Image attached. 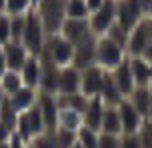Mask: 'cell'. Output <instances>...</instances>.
Returning a JSON list of instances; mask_svg holds the SVG:
<instances>
[{"instance_id": "6", "label": "cell", "mask_w": 152, "mask_h": 148, "mask_svg": "<svg viewBox=\"0 0 152 148\" xmlns=\"http://www.w3.org/2000/svg\"><path fill=\"white\" fill-rule=\"evenodd\" d=\"M116 20V0H104L100 8H96L94 12H90L88 16V24H90V30L94 34H106L108 28L114 24Z\"/></svg>"}, {"instance_id": "32", "label": "cell", "mask_w": 152, "mask_h": 148, "mask_svg": "<svg viewBox=\"0 0 152 148\" xmlns=\"http://www.w3.org/2000/svg\"><path fill=\"white\" fill-rule=\"evenodd\" d=\"M12 40L10 34V16L8 14H0V46H4Z\"/></svg>"}, {"instance_id": "26", "label": "cell", "mask_w": 152, "mask_h": 148, "mask_svg": "<svg viewBox=\"0 0 152 148\" xmlns=\"http://www.w3.org/2000/svg\"><path fill=\"white\" fill-rule=\"evenodd\" d=\"M64 14H66V18H88L90 8L86 4V0H66Z\"/></svg>"}, {"instance_id": "9", "label": "cell", "mask_w": 152, "mask_h": 148, "mask_svg": "<svg viewBox=\"0 0 152 148\" xmlns=\"http://www.w3.org/2000/svg\"><path fill=\"white\" fill-rule=\"evenodd\" d=\"M104 72L106 70L102 66H98V64H92V66H86L84 70H80V92L86 94L88 98L98 96Z\"/></svg>"}, {"instance_id": "20", "label": "cell", "mask_w": 152, "mask_h": 148, "mask_svg": "<svg viewBox=\"0 0 152 148\" xmlns=\"http://www.w3.org/2000/svg\"><path fill=\"white\" fill-rule=\"evenodd\" d=\"M130 70L134 76V84L136 86H150V64L146 62L142 56H134L130 58Z\"/></svg>"}, {"instance_id": "38", "label": "cell", "mask_w": 152, "mask_h": 148, "mask_svg": "<svg viewBox=\"0 0 152 148\" xmlns=\"http://www.w3.org/2000/svg\"><path fill=\"white\" fill-rule=\"evenodd\" d=\"M0 14H6V0H0Z\"/></svg>"}, {"instance_id": "14", "label": "cell", "mask_w": 152, "mask_h": 148, "mask_svg": "<svg viewBox=\"0 0 152 148\" xmlns=\"http://www.w3.org/2000/svg\"><path fill=\"white\" fill-rule=\"evenodd\" d=\"M104 108H106V104H104V100L100 96L88 98V106H86V110H84V114H82L84 126H88L92 130H100L102 116H104Z\"/></svg>"}, {"instance_id": "4", "label": "cell", "mask_w": 152, "mask_h": 148, "mask_svg": "<svg viewBox=\"0 0 152 148\" xmlns=\"http://www.w3.org/2000/svg\"><path fill=\"white\" fill-rule=\"evenodd\" d=\"M146 12L144 0H116V24H120L124 30H132Z\"/></svg>"}, {"instance_id": "39", "label": "cell", "mask_w": 152, "mask_h": 148, "mask_svg": "<svg viewBox=\"0 0 152 148\" xmlns=\"http://www.w3.org/2000/svg\"><path fill=\"white\" fill-rule=\"evenodd\" d=\"M4 98H6V92H4V88L0 86V104H2V100H4Z\"/></svg>"}, {"instance_id": "27", "label": "cell", "mask_w": 152, "mask_h": 148, "mask_svg": "<svg viewBox=\"0 0 152 148\" xmlns=\"http://www.w3.org/2000/svg\"><path fill=\"white\" fill-rule=\"evenodd\" d=\"M76 140L84 148H98V130H92V128L82 124L76 132Z\"/></svg>"}, {"instance_id": "44", "label": "cell", "mask_w": 152, "mask_h": 148, "mask_svg": "<svg viewBox=\"0 0 152 148\" xmlns=\"http://www.w3.org/2000/svg\"><path fill=\"white\" fill-rule=\"evenodd\" d=\"M0 76H2V72H0Z\"/></svg>"}, {"instance_id": "5", "label": "cell", "mask_w": 152, "mask_h": 148, "mask_svg": "<svg viewBox=\"0 0 152 148\" xmlns=\"http://www.w3.org/2000/svg\"><path fill=\"white\" fill-rule=\"evenodd\" d=\"M96 40H98V34H94L90 30L82 40H78L74 44L72 64H74L78 70H84L86 66L96 64Z\"/></svg>"}, {"instance_id": "21", "label": "cell", "mask_w": 152, "mask_h": 148, "mask_svg": "<svg viewBox=\"0 0 152 148\" xmlns=\"http://www.w3.org/2000/svg\"><path fill=\"white\" fill-rule=\"evenodd\" d=\"M82 124H84V120L80 112H76V110L68 108V106H60V110H58V128L78 132V128Z\"/></svg>"}, {"instance_id": "11", "label": "cell", "mask_w": 152, "mask_h": 148, "mask_svg": "<svg viewBox=\"0 0 152 148\" xmlns=\"http://www.w3.org/2000/svg\"><path fill=\"white\" fill-rule=\"evenodd\" d=\"M88 32H90L88 18H64V22L60 26V34L68 42H72V44H76L78 40H82Z\"/></svg>"}, {"instance_id": "15", "label": "cell", "mask_w": 152, "mask_h": 148, "mask_svg": "<svg viewBox=\"0 0 152 148\" xmlns=\"http://www.w3.org/2000/svg\"><path fill=\"white\" fill-rule=\"evenodd\" d=\"M150 34H148V30H146L144 26V20H140V22L130 30L128 34V50L132 52V56H142V52L146 50V46L150 44Z\"/></svg>"}, {"instance_id": "2", "label": "cell", "mask_w": 152, "mask_h": 148, "mask_svg": "<svg viewBox=\"0 0 152 148\" xmlns=\"http://www.w3.org/2000/svg\"><path fill=\"white\" fill-rule=\"evenodd\" d=\"M124 60V48L116 44L110 36H98L96 40V64L104 70H114Z\"/></svg>"}, {"instance_id": "37", "label": "cell", "mask_w": 152, "mask_h": 148, "mask_svg": "<svg viewBox=\"0 0 152 148\" xmlns=\"http://www.w3.org/2000/svg\"><path fill=\"white\" fill-rule=\"evenodd\" d=\"M142 20H144V26H146V30L150 34V40H152V16L150 18H142Z\"/></svg>"}, {"instance_id": "31", "label": "cell", "mask_w": 152, "mask_h": 148, "mask_svg": "<svg viewBox=\"0 0 152 148\" xmlns=\"http://www.w3.org/2000/svg\"><path fill=\"white\" fill-rule=\"evenodd\" d=\"M98 148H120V134H98Z\"/></svg>"}, {"instance_id": "17", "label": "cell", "mask_w": 152, "mask_h": 148, "mask_svg": "<svg viewBox=\"0 0 152 148\" xmlns=\"http://www.w3.org/2000/svg\"><path fill=\"white\" fill-rule=\"evenodd\" d=\"M40 72H42V60H38V54H28L24 66L20 68L24 84L30 88H36L40 84Z\"/></svg>"}, {"instance_id": "40", "label": "cell", "mask_w": 152, "mask_h": 148, "mask_svg": "<svg viewBox=\"0 0 152 148\" xmlns=\"http://www.w3.org/2000/svg\"><path fill=\"white\" fill-rule=\"evenodd\" d=\"M70 148H84V146H82V144H80V142H78V140H76V142H74V144H72V146H70Z\"/></svg>"}, {"instance_id": "41", "label": "cell", "mask_w": 152, "mask_h": 148, "mask_svg": "<svg viewBox=\"0 0 152 148\" xmlns=\"http://www.w3.org/2000/svg\"><path fill=\"white\" fill-rule=\"evenodd\" d=\"M146 12H150V16H152V0L148 2V10H146Z\"/></svg>"}, {"instance_id": "3", "label": "cell", "mask_w": 152, "mask_h": 148, "mask_svg": "<svg viewBox=\"0 0 152 148\" xmlns=\"http://www.w3.org/2000/svg\"><path fill=\"white\" fill-rule=\"evenodd\" d=\"M44 22L38 14L36 10H32L26 14V26H24V36H22V42L24 46L28 48L30 54H40L42 48H44Z\"/></svg>"}, {"instance_id": "22", "label": "cell", "mask_w": 152, "mask_h": 148, "mask_svg": "<svg viewBox=\"0 0 152 148\" xmlns=\"http://www.w3.org/2000/svg\"><path fill=\"white\" fill-rule=\"evenodd\" d=\"M100 132L122 134V122H120V112H118V106H106V108H104V116H102Z\"/></svg>"}, {"instance_id": "18", "label": "cell", "mask_w": 152, "mask_h": 148, "mask_svg": "<svg viewBox=\"0 0 152 148\" xmlns=\"http://www.w3.org/2000/svg\"><path fill=\"white\" fill-rule=\"evenodd\" d=\"M98 96L104 100L106 106H118V102L124 98L122 92L118 90L116 82H114L112 72H110V70L104 72V78H102V86H100V94H98Z\"/></svg>"}, {"instance_id": "33", "label": "cell", "mask_w": 152, "mask_h": 148, "mask_svg": "<svg viewBox=\"0 0 152 148\" xmlns=\"http://www.w3.org/2000/svg\"><path fill=\"white\" fill-rule=\"evenodd\" d=\"M120 148H144L140 140V132L136 134H124L120 138Z\"/></svg>"}, {"instance_id": "28", "label": "cell", "mask_w": 152, "mask_h": 148, "mask_svg": "<svg viewBox=\"0 0 152 148\" xmlns=\"http://www.w3.org/2000/svg\"><path fill=\"white\" fill-rule=\"evenodd\" d=\"M24 26H26V16H24V14L10 16V34H12V40H16V42H22Z\"/></svg>"}, {"instance_id": "23", "label": "cell", "mask_w": 152, "mask_h": 148, "mask_svg": "<svg viewBox=\"0 0 152 148\" xmlns=\"http://www.w3.org/2000/svg\"><path fill=\"white\" fill-rule=\"evenodd\" d=\"M34 100H36V94H34V88L24 84L20 90H16L14 94H10V102L18 112H24L34 106Z\"/></svg>"}, {"instance_id": "25", "label": "cell", "mask_w": 152, "mask_h": 148, "mask_svg": "<svg viewBox=\"0 0 152 148\" xmlns=\"http://www.w3.org/2000/svg\"><path fill=\"white\" fill-rule=\"evenodd\" d=\"M18 116H20V112H18V110L12 106L10 98L6 96V98L2 100V104H0V122H4L8 128L16 130V122H18Z\"/></svg>"}, {"instance_id": "8", "label": "cell", "mask_w": 152, "mask_h": 148, "mask_svg": "<svg viewBox=\"0 0 152 148\" xmlns=\"http://www.w3.org/2000/svg\"><path fill=\"white\" fill-rule=\"evenodd\" d=\"M118 112H120V122H122V134H136L142 128V114L136 110V106L128 100L122 98L118 102Z\"/></svg>"}, {"instance_id": "12", "label": "cell", "mask_w": 152, "mask_h": 148, "mask_svg": "<svg viewBox=\"0 0 152 148\" xmlns=\"http://www.w3.org/2000/svg\"><path fill=\"white\" fill-rule=\"evenodd\" d=\"M2 48H4V56H6V68L8 70H20L28 58V48L24 46V42L10 40Z\"/></svg>"}, {"instance_id": "19", "label": "cell", "mask_w": 152, "mask_h": 148, "mask_svg": "<svg viewBox=\"0 0 152 148\" xmlns=\"http://www.w3.org/2000/svg\"><path fill=\"white\" fill-rule=\"evenodd\" d=\"M126 98L136 106V110L144 118L148 116V112H150V108H152V90H150V86H136V88L132 90V94L126 96Z\"/></svg>"}, {"instance_id": "36", "label": "cell", "mask_w": 152, "mask_h": 148, "mask_svg": "<svg viewBox=\"0 0 152 148\" xmlns=\"http://www.w3.org/2000/svg\"><path fill=\"white\" fill-rule=\"evenodd\" d=\"M102 2H104V0H86V4H88V8H90V12H94L96 8H100Z\"/></svg>"}, {"instance_id": "34", "label": "cell", "mask_w": 152, "mask_h": 148, "mask_svg": "<svg viewBox=\"0 0 152 148\" xmlns=\"http://www.w3.org/2000/svg\"><path fill=\"white\" fill-rule=\"evenodd\" d=\"M12 134H14V130H12V128H8V126L4 124V122H0V144L8 142Z\"/></svg>"}, {"instance_id": "13", "label": "cell", "mask_w": 152, "mask_h": 148, "mask_svg": "<svg viewBox=\"0 0 152 148\" xmlns=\"http://www.w3.org/2000/svg\"><path fill=\"white\" fill-rule=\"evenodd\" d=\"M110 72H112V78H114V82H116V86H118V90L122 92V96H124V98L130 96L132 90L136 88L132 70H130V60H122V62Z\"/></svg>"}, {"instance_id": "35", "label": "cell", "mask_w": 152, "mask_h": 148, "mask_svg": "<svg viewBox=\"0 0 152 148\" xmlns=\"http://www.w3.org/2000/svg\"><path fill=\"white\" fill-rule=\"evenodd\" d=\"M142 58H144V60H146L148 64H152V42L148 44V46H146L144 52H142Z\"/></svg>"}, {"instance_id": "1", "label": "cell", "mask_w": 152, "mask_h": 148, "mask_svg": "<svg viewBox=\"0 0 152 148\" xmlns=\"http://www.w3.org/2000/svg\"><path fill=\"white\" fill-rule=\"evenodd\" d=\"M40 56H42L40 60H50L56 66H66V64H72L74 44L68 42L60 32H54V34H48V40H46Z\"/></svg>"}, {"instance_id": "24", "label": "cell", "mask_w": 152, "mask_h": 148, "mask_svg": "<svg viewBox=\"0 0 152 148\" xmlns=\"http://www.w3.org/2000/svg\"><path fill=\"white\" fill-rule=\"evenodd\" d=\"M0 86L4 88V92L10 96V94H14L16 90H20L24 86V80H22V74L20 70H4L2 72V76H0Z\"/></svg>"}, {"instance_id": "29", "label": "cell", "mask_w": 152, "mask_h": 148, "mask_svg": "<svg viewBox=\"0 0 152 148\" xmlns=\"http://www.w3.org/2000/svg\"><path fill=\"white\" fill-rule=\"evenodd\" d=\"M32 6V0H6V14L16 16V14H26Z\"/></svg>"}, {"instance_id": "10", "label": "cell", "mask_w": 152, "mask_h": 148, "mask_svg": "<svg viewBox=\"0 0 152 148\" xmlns=\"http://www.w3.org/2000/svg\"><path fill=\"white\" fill-rule=\"evenodd\" d=\"M80 90V70L74 64L60 66V76H58V92L62 96H68Z\"/></svg>"}, {"instance_id": "16", "label": "cell", "mask_w": 152, "mask_h": 148, "mask_svg": "<svg viewBox=\"0 0 152 148\" xmlns=\"http://www.w3.org/2000/svg\"><path fill=\"white\" fill-rule=\"evenodd\" d=\"M58 76L60 66H56L50 60H42V72H40V90L42 92H58Z\"/></svg>"}, {"instance_id": "43", "label": "cell", "mask_w": 152, "mask_h": 148, "mask_svg": "<svg viewBox=\"0 0 152 148\" xmlns=\"http://www.w3.org/2000/svg\"><path fill=\"white\" fill-rule=\"evenodd\" d=\"M38 2H40V0H32V4H38Z\"/></svg>"}, {"instance_id": "7", "label": "cell", "mask_w": 152, "mask_h": 148, "mask_svg": "<svg viewBox=\"0 0 152 148\" xmlns=\"http://www.w3.org/2000/svg\"><path fill=\"white\" fill-rule=\"evenodd\" d=\"M36 106L40 108V114L44 118L46 132H54L58 128V110H60L58 98L52 92H40Z\"/></svg>"}, {"instance_id": "42", "label": "cell", "mask_w": 152, "mask_h": 148, "mask_svg": "<svg viewBox=\"0 0 152 148\" xmlns=\"http://www.w3.org/2000/svg\"><path fill=\"white\" fill-rule=\"evenodd\" d=\"M0 148H10V144H8V142H4V144H0Z\"/></svg>"}, {"instance_id": "30", "label": "cell", "mask_w": 152, "mask_h": 148, "mask_svg": "<svg viewBox=\"0 0 152 148\" xmlns=\"http://www.w3.org/2000/svg\"><path fill=\"white\" fill-rule=\"evenodd\" d=\"M128 34H130V32L124 30L120 24H112V26L108 28V32H106V36H110V38H112L116 44H120L122 48L128 46Z\"/></svg>"}]
</instances>
